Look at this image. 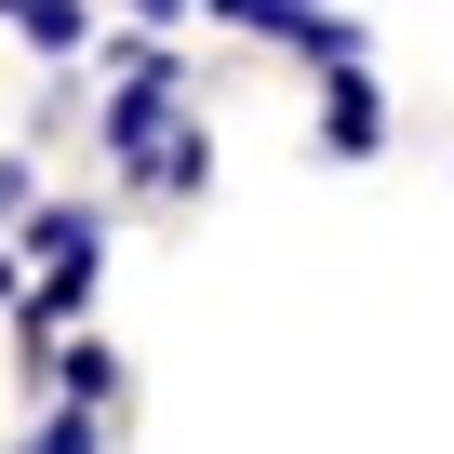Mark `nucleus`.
<instances>
[{"label":"nucleus","instance_id":"obj_1","mask_svg":"<svg viewBox=\"0 0 454 454\" xmlns=\"http://www.w3.org/2000/svg\"><path fill=\"white\" fill-rule=\"evenodd\" d=\"M374 147H387L374 81H361V67H321V160H374Z\"/></svg>","mask_w":454,"mask_h":454},{"label":"nucleus","instance_id":"obj_2","mask_svg":"<svg viewBox=\"0 0 454 454\" xmlns=\"http://www.w3.org/2000/svg\"><path fill=\"white\" fill-rule=\"evenodd\" d=\"M27 254H41V268H67V254H107V214H94V200H41V214H27Z\"/></svg>","mask_w":454,"mask_h":454},{"label":"nucleus","instance_id":"obj_3","mask_svg":"<svg viewBox=\"0 0 454 454\" xmlns=\"http://www.w3.org/2000/svg\"><path fill=\"white\" fill-rule=\"evenodd\" d=\"M54 401H94V414H107V401H121V348H107V334L54 348Z\"/></svg>","mask_w":454,"mask_h":454},{"label":"nucleus","instance_id":"obj_4","mask_svg":"<svg viewBox=\"0 0 454 454\" xmlns=\"http://www.w3.org/2000/svg\"><path fill=\"white\" fill-rule=\"evenodd\" d=\"M294 54H308V67H361V27H348V14H321V0H308V27H294Z\"/></svg>","mask_w":454,"mask_h":454},{"label":"nucleus","instance_id":"obj_5","mask_svg":"<svg viewBox=\"0 0 454 454\" xmlns=\"http://www.w3.org/2000/svg\"><path fill=\"white\" fill-rule=\"evenodd\" d=\"M14 454H94V401H54V414H41Z\"/></svg>","mask_w":454,"mask_h":454},{"label":"nucleus","instance_id":"obj_6","mask_svg":"<svg viewBox=\"0 0 454 454\" xmlns=\"http://www.w3.org/2000/svg\"><path fill=\"white\" fill-rule=\"evenodd\" d=\"M14 27H27L41 54H81V41H94V27H81V0H27V14H14Z\"/></svg>","mask_w":454,"mask_h":454},{"label":"nucleus","instance_id":"obj_7","mask_svg":"<svg viewBox=\"0 0 454 454\" xmlns=\"http://www.w3.org/2000/svg\"><path fill=\"white\" fill-rule=\"evenodd\" d=\"M41 214V187H27V160H0V227H27Z\"/></svg>","mask_w":454,"mask_h":454},{"label":"nucleus","instance_id":"obj_8","mask_svg":"<svg viewBox=\"0 0 454 454\" xmlns=\"http://www.w3.org/2000/svg\"><path fill=\"white\" fill-rule=\"evenodd\" d=\"M0 308H27V254L14 241H0Z\"/></svg>","mask_w":454,"mask_h":454}]
</instances>
